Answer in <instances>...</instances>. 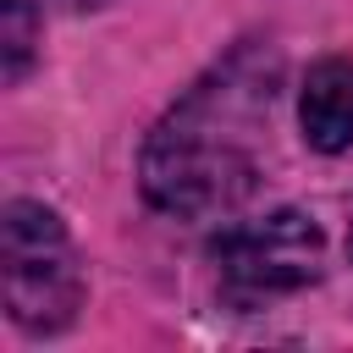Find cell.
I'll return each instance as SVG.
<instances>
[{
  "label": "cell",
  "instance_id": "277c9868",
  "mask_svg": "<svg viewBox=\"0 0 353 353\" xmlns=\"http://www.w3.org/2000/svg\"><path fill=\"white\" fill-rule=\"evenodd\" d=\"M298 121H303V143L320 154H342L353 143V61L347 55H325L309 66L303 94H298Z\"/></svg>",
  "mask_w": 353,
  "mask_h": 353
},
{
  "label": "cell",
  "instance_id": "6da1fadb",
  "mask_svg": "<svg viewBox=\"0 0 353 353\" xmlns=\"http://www.w3.org/2000/svg\"><path fill=\"white\" fill-rule=\"evenodd\" d=\"M254 55H232L204 77L143 143V193L171 215H221L254 188L248 127L270 110V66L248 72Z\"/></svg>",
  "mask_w": 353,
  "mask_h": 353
},
{
  "label": "cell",
  "instance_id": "5b68a950",
  "mask_svg": "<svg viewBox=\"0 0 353 353\" xmlns=\"http://www.w3.org/2000/svg\"><path fill=\"white\" fill-rule=\"evenodd\" d=\"M0 17H6V33H0V50H6V83H17L28 72V55H33V0H0Z\"/></svg>",
  "mask_w": 353,
  "mask_h": 353
},
{
  "label": "cell",
  "instance_id": "7a4b0ae2",
  "mask_svg": "<svg viewBox=\"0 0 353 353\" xmlns=\"http://www.w3.org/2000/svg\"><path fill=\"white\" fill-rule=\"evenodd\" d=\"M0 276H6V314L22 331H66L83 303V276L61 221L44 204H6L0 221Z\"/></svg>",
  "mask_w": 353,
  "mask_h": 353
},
{
  "label": "cell",
  "instance_id": "3957f363",
  "mask_svg": "<svg viewBox=\"0 0 353 353\" xmlns=\"http://www.w3.org/2000/svg\"><path fill=\"white\" fill-rule=\"evenodd\" d=\"M320 226L298 210H276L265 221L232 226L215 243V265L243 292H292L320 276Z\"/></svg>",
  "mask_w": 353,
  "mask_h": 353
},
{
  "label": "cell",
  "instance_id": "8992f818",
  "mask_svg": "<svg viewBox=\"0 0 353 353\" xmlns=\"http://www.w3.org/2000/svg\"><path fill=\"white\" fill-rule=\"evenodd\" d=\"M72 6H105V0H72Z\"/></svg>",
  "mask_w": 353,
  "mask_h": 353
}]
</instances>
